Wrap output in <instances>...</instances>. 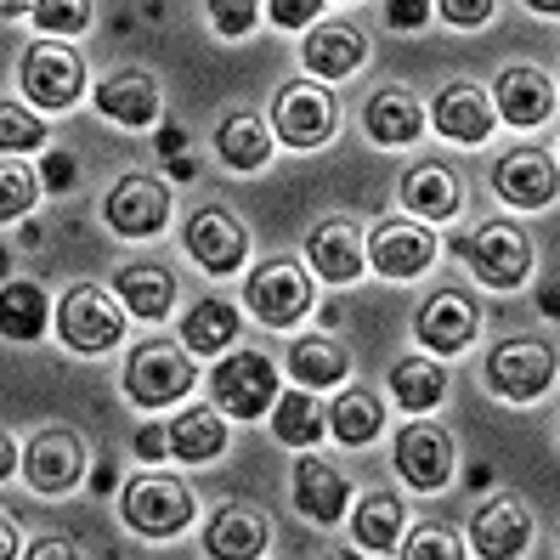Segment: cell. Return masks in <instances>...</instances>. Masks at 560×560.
<instances>
[{
	"instance_id": "32",
	"label": "cell",
	"mask_w": 560,
	"mask_h": 560,
	"mask_svg": "<svg viewBox=\"0 0 560 560\" xmlns=\"http://www.w3.org/2000/svg\"><path fill=\"white\" fill-rule=\"evenodd\" d=\"M390 397H397L408 413H431L442 397H447V374L436 357H402L390 369Z\"/></svg>"
},
{
	"instance_id": "21",
	"label": "cell",
	"mask_w": 560,
	"mask_h": 560,
	"mask_svg": "<svg viewBox=\"0 0 560 560\" xmlns=\"http://www.w3.org/2000/svg\"><path fill=\"white\" fill-rule=\"evenodd\" d=\"M272 544V526L249 504H221L205 526V555L210 560H260Z\"/></svg>"
},
{
	"instance_id": "13",
	"label": "cell",
	"mask_w": 560,
	"mask_h": 560,
	"mask_svg": "<svg viewBox=\"0 0 560 560\" xmlns=\"http://www.w3.org/2000/svg\"><path fill=\"white\" fill-rule=\"evenodd\" d=\"M23 476H28V487H35L40 499H57V492L80 487V476H85V442L74 431H62V424H46V431L28 442V453H23Z\"/></svg>"
},
{
	"instance_id": "52",
	"label": "cell",
	"mask_w": 560,
	"mask_h": 560,
	"mask_svg": "<svg viewBox=\"0 0 560 560\" xmlns=\"http://www.w3.org/2000/svg\"><path fill=\"white\" fill-rule=\"evenodd\" d=\"M91 487H96V492H108V487H114V458H103V465H96Z\"/></svg>"
},
{
	"instance_id": "34",
	"label": "cell",
	"mask_w": 560,
	"mask_h": 560,
	"mask_svg": "<svg viewBox=\"0 0 560 560\" xmlns=\"http://www.w3.org/2000/svg\"><path fill=\"white\" fill-rule=\"evenodd\" d=\"M328 431V413L317 408L312 390H283L272 402V436L289 442V447H317Z\"/></svg>"
},
{
	"instance_id": "44",
	"label": "cell",
	"mask_w": 560,
	"mask_h": 560,
	"mask_svg": "<svg viewBox=\"0 0 560 560\" xmlns=\"http://www.w3.org/2000/svg\"><path fill=\"white\" fill-rule=\"evenodd\" d=\"M137 458H148V465L171 458V419H164V424H142V431H137Z\"/></svg>"
},
{
	"instance_id": "10",
	"label": "cell",
	"mask_w": 560,
	"mask_h": 560,
	"mask_svg": "<svg viewBox=\"0 0 560 560\" xmlns=\"http://www.w3.org/2000/svg\"><path fill=\"white\" fill-rule=\"evenodd\" d=\"M369 249V267L390 283H408L419 272H431V260H436V233L424 221H408V215H390L374 226V238L362 244Z\"/></svg>"
},
{
	"instance_id": "31",
	"label": "cell",
	"mask_w": 560,
	"mask_h": 560,
	"mask_svg": "<svg viewBox=\"0 0 560 560\" xmlns=\"http://www.w3.org/2000/svg\"><path fill=\"white\" fill-rule=\"evenodd\" d=\"M226 447V419L215 408H182V419H171V458L182 465H210Z\"/></svg>"
},
{
	"instance_id": "26",
	"label": "cell",
	"mask_w": 560,
	"mask_h": 560,
	"mask_svg": "<svg viewBox=\"0 0 560 560\" xmlns=\"http://www.w3.org/2000/svg\"><path fill=\"white\" fill-rule=\"evenodd\" d=\"M114 289H119V306L130 317H142V323H164V317H171V306H176V278L164 272V267H153V260L119 267Z\"/></svg>"
},
{
	"instance_id": "51",
	"label": "cell",
	"mask_w": 560,
	"mask_h": 560,
	"mask_svg": "<svg viewBox=\"0 0 560 560\" xmlns=\"http://www.w3.org/2000/svg\"><path fill=\"white\" fill-rule=\"evenodd\" d=\"M164 171H171L176 182H192V176H199V164H192V159L182 153V159H164Z\"/></svg>"
},
{
	"instance_id": "36",
	"label": "cell",
	"mask_w": 560,
	"mask_h": 560,
	"mask_svg": "<svg viewBox=\"0 0 560 560\" xmlns=\"http://www.w3.org/2000/svg\"><path fill=\"white\" fill-rule=\"evenodd\" d=\"M0 335L7 340H40L46 335V289L40 283L0 289Z\"/></svg>"
},
{
	"instance_id": "6",
	"label": "cell",
	"mask_w": 560,
	"mask_h": 560,
	"mask_svg": "<svg viewBox=\"0 0 560 560\" xmlns=\"http://www.w3.org/2000/svg\"><path fill=\"white\" fill-rule=\"evenodd\" d=\"M18 74H23V96H28L35 108H46V114L74 108V103H80V91H85V62H80V51L57 46V40L28 46Z\"/></svg>"
},
{
	"instance_id": "49",
	"label": "cell",
	"mask_w": 560,
	"mask_h": 560,
	"mask_svg": "<svg viewBox=\"0 0 560 560\" xmlns=\"http://www.w3.org/2000/svg\"><path fill=\"white\" fill-rule=\"evenodd\" d=\"M0 560H18V521L0 510Z\"/></svg>"
},
{
	"instance_id": "2",
	"label": "cell",
	"mask_w": 560,
	"mask_h": 560,
	"mask_svg": "<svg viewBox=\"0 0 560 560\" xmlns=\"http://www.w3.org/2000/svg\"><path fill=\"white\" fill-rule=\"evenodd\" d=\"M192 380H199V374H192V357L176 340H142L137 351L125 357V374H119L125 397L137 408H171V402H182L192 390Z\"/></svg>"
},
{
	"instance_id": "40",
	"label": "cell",
	"mask_w": 560,
	"mask_h": 560,
	"mask_svg": "<svg viewBox=\"0 0 560 560\" xmlns=\"http://www.w3.org/2000/svg\"><path fill=\"white\" fill-rule=\"evenodd\" d=\"M28 18L40 23V35H80V28H91V7H80V0H46Z\"/></svg>"
},
{
	"instance_id": "20",
	"label": "cell",
	"mask_w": 560,
	"mask_h": 560,
	"mask_svg": "<svg viewBox=\"0 0 560 560\" xmlns=\"http://www.w3.org/2000/svg\"><path fill=\"white\" fill-rule=\"evenodd\" d=\"M431 125H436V137L447 142H487L492 137V103H487V91L470 85V80H458V85H442L436 91V103H431Z\"/></svg>"
},
{
	"instance_id": "27",
	"label": "cell",
	"mask_w": 560,
	"mask_h": 560,
	"mask_svg": "<svg viewBox=\"0 0 560 560\" xmlns=\"http://www.w3.org/2000/svg\"><path fill=\"white\" fill-rule=\"evenodd\" d=\"M238 340V306L221 301V294H205L199 306L182 317V346L187 357H226Z\"/></svg>"
},
{
	"instance_id": "30",
	"label": "cell",
	"mask_w": 560,
	"mask_h": 560,
	"mask_svg": "<svg viewBox=\"0 0 560 560\" xmlns=\"http://www.w3.org/2000/svg\"><path fill=\"white\" fill-rule=\"evenodd\" d=\"M215 153L226 171H260L272 159V130L260 114H226L215 125Z\"/></svg>"
},
{
	"instance_id": "19",
	"label": "cell",
	"mask_w": 560,
	"mask_h": 560,
	"mask_svg": "<svg viewBox=\"0 0 560 560\" xmlns=\"http://www.w3.org/2000/svg\"><path fill=\"white\" fill-rule=\"evenodd\" d=\"M402 205L419 221H453L458 210H465V176L442 159H419L402 176Z\"/></svg>"
},
{
	"instance_id": "38",
	"label": "cell",
	"mask_w": 560,
	"mask_h": 560,
	"mask_svg": "<svg viewBox=\"0 0 560 560\" xmlns=\"http://www.w3.org/2000/svg\"><path fill=\"white\" fill-rule=\"evenodd\" d=\"M402 560H465V538L447 521H419L402 544Z\"/></svg>"
},
{
	"instance_id": "24",
	"label": "cell",
	"mask_w": 560,
	"mask_h": 560,
	"mask_svg": "<svg viewBox=\"0 0 560 560\" xmlns=\"http://www.w3.org/2000/svg\"><path fill=\"white\" fill-rule=\"evenodd\" d=\"M351 504V487L335 465H323V458H301L294 465V510H301L306 521L328 526V521H340Z\"/></svg>"
},
{
	"instance_id": "28",
	"label": "cell",
	"mask_w": 560,
	"mask_h": 560,
	"mask_svg": "<svg viewBox=\"0 0 560 560\" xmlns=\"http://www.w3.org/2000/svg\"><path fill=\"white\" fill-rule=\"evenodd\" d=\"M362 119H369V137L380 148H408V142H419V130H424V114L413 103V91H402V85L374 91L369 108H362Z\"/></svg>"
},
{
	"instance_id": "22",
	"label": "cell",
	"mask_w": 560,
	"mask_h": 560,
	"mask_svg": "<svg viewBox=\"0 0 560 560\" xmlns=\"http://www.w3.org/2000/svg\"><path fill=\"white\" fill-rule=\"evenodd\" d=\"M301 57L312 69V85L317 80H346L369 62V40H362L351 23H317L306 35V46H301Z\"/></svg>"
},
{
	"instance_id": "33",
	"label": "cell",
	"mask_w": 560,
	"mask_h": 560,
	"mask_svg": "<svg viewBox=\"0 0 560 560\" xmlns=\"http://www.w3.org/2000/svg\"><path fill=\"white\" fill-rule=\"evenodd\" d=\"M328 431H335L346 447H369L380 431H385V408H380V397L374 390H340V402L328 408Z\"/></svg>"
},
{
	"instance_id": "47",
	"label": "cell",
	"mask_w": 560,
	"mask_h": 560,
	"mask_svg": "<svg viewBox=\"0 0 560 560\" xmlns=\"http://www.w3.org/2000/svg\"><path fill=\"white\" fill-rule=\"evenodd\" d=\"M23 560H80V549L69 538H35L23 549Z\"/></svg>"
},
{
	"instance_id": "11",
	"label": "cell",
	"mask_w": 560,
	"mask_h": 560,
	"mask_svg": "<svg viewBox=\"0 0 560 560\" xmlns=\"http://www.w3.org/2000/svg\"><path fill=\"white\" fill-rule=\"evenodd\" d=\"M335 96H328L323 85L312 80H294L278 91V108H272V130H278V142L283 148H323L328 137H335Z\"/></svg>"
},
{
	"instance_id": "16",
	"label": "cell",
	"mask_w": 560,
	"mask_h": 560,
	"mask_svg": "<svg viewBox=\"0 0 560 560\" xmlns=\"http://www.w3.org/2000/svg\"><path fill=\"white\" fill-rule=\"evenodd\" d=\"M487 103H492V119L533 130V125L555 119V80L544 69H533V62H515V69L499 74V91H492Z\"/></svg>"
},
{
	"instance_id": "23",
	"label": "cell",
	"mask_w": 560,
	"mask_h": 560,
	"mask_svg": "<svg viewBox=\"0 0 560 560\" xmlns=\"http://www.w3.org/2000/svg\"><path fill=\"white\" fill-rule=\"evenodd\" d=\"M96 108L125 130H142V125L159 119V80L142 74V69H119L96 85Z\"/></svg>"
},
{
	"instance_id": "39",
	"label": "cell",
	"mask_w": 560,
	"mask_h": 560,
	"mask_svg": "<svg viewBox=\"0 0 560 560\" xmlns=\"http://www.w3.org/2000/svg\"><path fill=\"white\" fill-rule=\"evenodd\" d=\"M46 142V119L18 103H0V153H28Z\"/></svg>"
},
{
	"instance_id": "12",
	"label": "cell",
	"mask_w": 560,
	"mask_h": 560,
	"mask_svg": "<svg viewBox=\"0 0 560 560\" xmlns=\"http://www.w3.org/2000/svg\"><path fill=\"white\" fill-rule=\"evenodd\" d=\"M390 458H397V476H402L413 492H442V487L453 481V436L442 431V424H431V419L402 424Z\"/></svg>"
},
{
	"instance_id": "9",
	"label": "cell",
	"mask_w": 560,
	"mask_h": 560,
	"mask_svg": "<svg viewBox=\"0 0 560 560\" xmlns=\"http://www.w3.org/2000/svg\"><path fill=\"white\" fill-rule=\"evenodd\" d=\"M487 385L504 402H538L555 385V351L544 340H504L487 357Z\"/></svg>"
},
{
	"instance_id": "43",
	"label": "cell",
	"mask_w": 560,
	"mask_h": 560,
	"mask_svg": "<svg viewBox=\"0 0 560 560\" xmlns=\"http://www.w3.org/2000/svg\"><path fill=\"white\" fill-rule=\"evenodd\" d=\"M312 18H323V0H272V23L278 28H306Z\"/></svg>"
},
{
	"instance_id": "25",
	"label": "cell",
	"mask_w": 560,
	"mask_h": 560,
	"mask_svg": "<svg viewBox=\"0 0 560 560\" xmlns=\"http://www.w3.org/2000/svg\"><path fill=\"white\" fill-rule=\"evenodd\" d=\"M306 255L323 283H351L362 278V267H369V249H362V233L346 221H323L317 233L306 238Z\"/></svg>"
},
{
	"instance_id": "48",
	"label": "cell",
	"mask_w": 560,
	"mask_h": 560,
	"mask_svg": "<svg viewBox=\"0 0 560 560\" xmlns=\"http://www.w3.org/2000/svg\"><path fill=\"white\" fill-rule=\"evenodd\" d=\"M159 153H164V159H182V153H187V130L164 125V130H159Z\"/></svg>"
},
{
	"instance_id": "53",
	"label": "cell",
	"mask_w": 560,
	"mask_h": 560,
	"mask_svg": "<svg viewBox=\"0 0 560 560\" xmlns=\"http://www.w3.org/2000/svg\"><path fill=\"white\" fill-rule=\"evenodd\" d=\"M538 306H544V317H555V283H544V289H538Z\"/></svg>"
},
{
	"instance_id": "15",
	"label": "cell",
	"mask_w": 560,
	"mask_h": 560,
	"mask_svg": "<svg viewBox=\"0 0 560 560\" xmlns=\"http://www.w3.org/2000/svg\"><path fill=\"white\" fill-rule=\"evenodd\" d=\"M419 340L431 357H458L470 340H476V328H481V312L465 289H436L431 301L419 306Z\"/></svg>"
},
{
	"instance_id": "1",
	"label": "cell",
	"mask_w": 560,
	"mask_h": 560,
	"mask_svg": "<svg viewBox=\"0 0 560 560\" xmlns=\"http://www.w3.org/2000/svg\"><path fill=\"white\" fill-rule=\"evenodd\" d=\"M119 510H125V526L142 538H176L192 526V515H199V504H192V487L176 481V476H130L125 492H119Z\"/></svg>"
},
{
	"instance_id": "7",
	"label": "cell",
	"mask_w": 560,
	"mask_h": 560,
	"mask_svg": "<svg viewBox=\"0 0 560 560\" xmlns=\"http://www.w3.org/2000/svg\"><path fill=\"white\" fill-rule=\"evenodd\" d=\"M103 221L119 238H153V233H164V221H171V187L148 171H130L108 187Z\"/></svg>"
},
{
	"instance_id": "55",
	"label": "cell",
	"mask_w": 560,
	"mask_h": 560,
	"mask_svg": "<svg viewBox=\"0 0 560 560\" xmlns=\"http://www.w3.org/2000/svg\"><path fill=\"white\" fill-rule=\"evenodd\" d=\"M328 560H357V555H346V549H340V555H328Z\"/></svg>"
},
{
	"instance_id": "46",
	"label": "cell",
	"mask_w": 560,
	"mask_h": 560,
	"mask_svg": "<svg viewBox=\"0 0 560 560\" xmlns=\"http://www.w3.org/2000/svg\"><path fill=\"white\" fill-rule=\"evenodd\" d=\"M424 18H431V7H419V0H390V7H385L390 28H419Z\"/></svg>"
},
{
	"instance_id": "8",
	"label": "cell",
	"mask_w": 560,
	"mask_h": 560,
	"mask_svg": "<svg viewBox=\"0 0 560 560\" xmlns=\"http://www.w3.org/2000/svg\"><path fill=\"white\" fill-rule=\"evenodd\" d=\"M244 301L249 312L267 323V328H294L306 312H312V278L294 267V260H267V267H255L249 283H244Z\"/></svg>"
},
{
	"instance_id": "45",
	"label": "cell",
	"mask_w": 560,
	"mask_h": 560,
	"mask_svg": "<svg viewBox=\"0 0 560 560\" xmlns=\"http://www.w3.org/2000/svg\"><path fill=\"white\" fill-rule=\"evenodd\" d=\"M40 182H46V192H69V187H74V159H69V153H46Z\"/></svg>"
},
{
	"instance_id": "14",
	"label": "cell",
	"mask_w": 560,
	"mask_h": 560,
	"mask_svg": "<svg viewBox=\"0 0 560 560\" xmlns=\"http://www.w3.org/2000/svg\"><path fill=\"white\" fill-rule=\"evenodd\" d=\"M187 255L199 260V267L210 278H226V272H238L244 267V255H249V233H244V221L238 215H226L221 205H205L199 215L187 221Z\"/></svg>"
},
{
	"instance_id": "54",
	"label": "cell",
	"mask_w": 560,
	"mask_h": 560,
	"mask_svg": "<svg viewBox=\"0 0 560 560\" xmlns=\"http://www.w3.org/2000/svg\"><path fill=\"white\" fill-rule=\"evenodd\" d=\"M7 267H12V255H7V244H0V278H7Z\"/></svg>"
},
{
	"instance_id": "50",
	"label": "cell",
	"mask_w": 560,
	"mask_h": 560,
	"mask_svg": "<svg viewBox=\"0 0 560 560\" xmlns=\"http://www.w3.org/2000/svg\"><path fill=\"white\" fill-rule=\"evenodd\" d=\"M12 470H18V442H12L7 431H0V481H7Z\"/></svg>"
},
{
	"instance_id": "4",
	"label": "cell",
	"mask_w": 560,
	"mask_h": 560,
	"mask_svg": "<svg viewBox=\"0 0 560 560\" xmlns=\"http://www.w3.org/2000/svg\"><path fill=\"white\" fill-rule=\"evenodd\" d=\"M453 249L470 260V272L487 289H515V283H526V272H533V238L510 221H487L481 233L453 238Z\"/></svg>"
},
{
	"instance_id": "29",
	"label": "cell",
	"mask_w": 560,
	"mask_h": 560,
	"mask_svg": "<svg viewBox=\"0 0 560 560\" xmlns=\"http://www.w3.org/2000/svg\"><path fill=\"white\" fill-rule=\"evenodd\" d=\"M402 526H408V504L397 499V492H362L357 510H351L357 549H397L402 544Z\"/></svg>"
},
{
	"instance_id": "41",
	"label": "cell",
	"mask_w": 560,
	"mask_h": 560,
	"mask_svg": "<svg viewBox=\"0 0 560 560\" xmlns=\"http://www.w3.org/2000/svg\"><path fill=\"white\" fill-rule=\"evenodd\" d=\"M255 18H260V7H249V0H233V7H226V0H215V7H210L215 35H226V40L249 35V28H255Z\"/></svg>"
},
{
	"instance_id": "18",
	"label": "cell",
	"mask_w": 560,
	"mask_h": 560,
	"mask_svg": "<svg viewBox=\"0 0 560 560\" xmlns=\"http://www.w3.org/2000/svg\"><path fill=\"white\" fill-rule=\"evenodd\" d=\"M492 187H499V199L515 205V210H549L555 205V159L544 148H515V153L499 159Z\"/></svg>"
},
{
	"instance_id": "35",
	"label": "cell",
	"mask_w": 560,
	"mask_h": 560,
	"mask_svg": "<svg viewBox=\"0 0 560 560\" xmlns=\"http://www.w3.org/2000/svg\"><path fill=\"white\" fill-rule=\"evenodd\" d=\"M289 374L301 380L306 390L340 385V380H346V351H340V340H328V335L294 340V346H289Z\"/></svg>"
},
{
	"instance_id": "5",
	"label": "cell",
	"mask_w": 560,
	"mask_h": 560,
	"mask_svg": "<svg viewBox=\"0 0 560 560\" xmlns=\"http://www.w3.org/2000/svg\"><path fill=\"white\" fill-rule=\"evenodd\" d=\"M210 390L233 419H260L278 402V369L260 351H226L210 374Z\"/></svg>"
},
{
	"instance_id": "17",
	"label": "cell",
	"mask_w": 560,
	"mask_h": 560,
	"mask_svg": "<svg viewBox=\"0 0 560 560\" xmlns=\"http://www.w3.org/2000/svg\"><path fill=\"white\" fill-rule=\"evenodd\" d=\"M470 544L481 560H515L526 544H533V515L515 492H499V499H487L476 515H470Z\"/></svg>"
},
{
	"instance_id": "42",
	"label": "cell",
	"mask_w": 560,
	"mask_h": 560,
	"mask_svg": "<svg viewBox=\"0 0 560 560\" xmlns=\"http://www.w3.org/2000/svg\"><path fill=\"white\" fill-rule=\"evenodd\" d=\"M453 28H481L492 12H499V7H492V0H442V7H436Z\"/></svg>"
},
{
	"instance_id": "3",
	"label": "cell",
	"mask_w": 560,
	"mask_h": 560,
	"mask_svg": "<svg viewBox=\"0 0 560 560\" xmlns=\"http://www.w3.org/2000/svg\"><path fill=\"white\" fill-rule=\"evenodd\" d=\"M57 335L69 340V351L80 357H103L125 340V306L114 301L108 289L96 283H74L57 306Z\"/></svg>"
},
{
	"instance_id": "37",
	"label": "cell",
	"mask_w": 560,
	"mask_h": 560,
	"mask_svg": "<svg viewBox=\"0 0 560 560\" xmlns=\"http://www.w3.org/2000/svg\"><path fill=\"white\" fill-rule=\"evenodd\" d=\"M40 199V176L18 159H0V221H23Z\"/></svg>"
}]
</instances>
